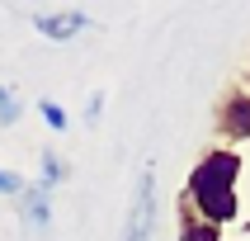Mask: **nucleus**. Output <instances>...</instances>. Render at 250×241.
Here are the masks:
<instances>
[{
  "mask_svg": "<svg viewBox=\"0 0 250 241\" xmlns=\"http://www.w3.org/2000/svg\"><path fill=\"white\" fill-rule=\"evenodd\" d=\"M246 81H250V66H246Z\"/></svg>",
  "mask_w": 250,
  "mask_h": 241,
  "instance_id": "nucleus-11",
  "label": "nucleus"
},
{
  "mask_svg": "<svg viewBox=\"0 0 250 241\" xmlns=\"http://www.w3.org/2000/svg\"><path fill=\"white\" fill-rule=\"evenodd\" d=\"M217 132L227 142H246L250 137V90L231 85L222 95V104H217Z\"/></svg>",
  "mask_w": 250,
  "mask_h": 241,
  "instance_id": "nucleus-2",
  "label": "nucleus"
},
{
  "mask_svg": "<svg viewBox=\"0 0 250 241\" xmlns=\"http://www.w3.org/2000/svg\"><path fill=\"white\" fill-rule=\"evenodd\" d=\"M14 118H19V99H14V95H10V99H5V104H0V123L10 128V123H14Z\"/></svg>",
  "mask_w": 250,
  "mask_h": 241,
  "instance_id": "nucleus-10",
  "label": "nucleus"
},
{
  "mask_svg": "<svg viewBox=\"0 0 250 241\" xmlns=\"http://www.w3.org/2000/svg\"><path fill=\"white\" fill-rule=\"evenodd\" d=\"M236 175H241V152H208L189 170V184H184V198L194 203L208 222H231L241 213L236 198Z\"/></svg>",
  "mask_w": 250,
  "mask_h": 241,
  "instance_id": "nucleus-1",
  "label": "nucleus"
},
{
  "mask_svg": "<svg viewBox=\"0 0 250 241\" xmlns=\"http://www.w3.org/2000/svg\"><path fill=\"white\" fill-rule=\"evenodd\" d=\"M151 222H156V170H142L137 198H132V213H127V237L123 241H151Z\"/></svg>",
  "mask_w": 250,
  "mask_h": 241,
  "instance_id": "nucleus-3",
  "label": "nucleus"
},
{
  "mask_svg": "<svg viewBox=\"0 0 250 241\" xmlns=\"http://www.w3.org/2000/svg\"><path fill=\"white\" fill-rule=\"evenodd\" d=\"M38 113H42V123L52 128V132H62V128H66V109H62L57 99H38Z\"/></svg>",
  "mask_w": 250,
  "mask_h": 241,
  "instance_id": "nucleus-7",
  "label": "nucleus"
},
{
  "mask_svg": "<svg viewBox=\"0 0 250 241\" xmlns=\"http://www.w3.org/2000/svg\"><path fill=\"white\" fill-rule=\"evenodd\" d=\"M0 194H24V180L14 170H0Z\"/></svg>",
  "mask_w": 250,
  "mask_h": 241,
  "instance_id": "nucleus-8",
  "label": "nucleus"
},
{
  "mask_svg": "<svg viewBox=\"0 0 250 241\" xmlns=\"http://www.w3.org/2000/svg\"><path fill=\"white\" fill-rule=\"evenodd\" d=\"M33 28H38L42 38H52V43H66V38H76V33H85V28H90V14H85V10L38 14V19H33Z\"/></svg>",
  "mask_w": 250,
  "mask_h": 241,
  "instance_id": "nucleus-4",
  "label": "nucleus"
},
{
  "mask_svg": "<svg viewBox=\"0 0 250 241\" xmlns=\"http://www.w3.org/2000/svg\"><path fill=\"white\" fill-rule=\"evenodd\" d=\"M24 213L38 232H47V222H52V184H42V180L24 184Z\"/></svg>",
  "mask_w": 250,
  "mask_h": 241,
  "instance_id": "nucleus-6",
  "label": "nucleus"
},
{
  "mask_svg": "<svg viewBox=\"0 0 250 241\" xmlns=\"http://www.w3.org/2000/svg\"><path fill=\"white\" fill-rule=\"evenodd\" d=\"M217 237H222V227L208 222L189 198H180V241H217Z\"/></svg>",
  "mask_w": 250,
  "mask_h": 241,
  "instance_id": "nucleus-5",
  "label": "nucleus"
},
{
  "mask_svg": "<svg viewBox=\"0 0 250 241\" xmlns=\"http://www.w3.org/2000/svg\"><path fill=\"white\" fill-rule=\"evenodd\" d=\"M57 175H62V161H57V156L47 152V156H42V184H52Z\"/></svg>",
  "mask_w": 250,
  "mask_h": 241,
  "instance_id": "nucleus-9",
  "label": "nucleus"
}]
</instances>
